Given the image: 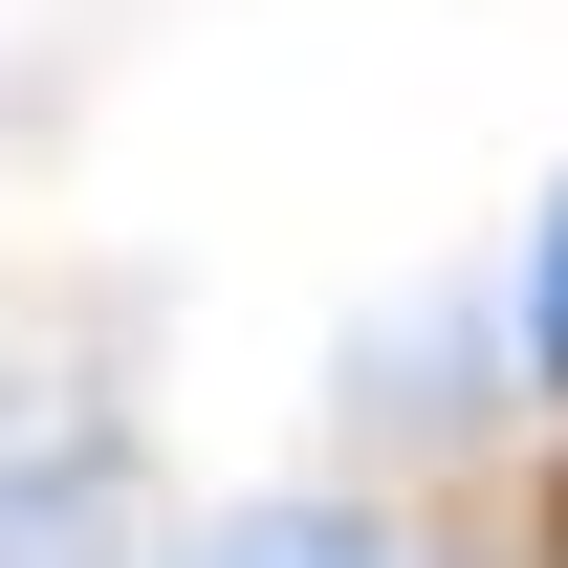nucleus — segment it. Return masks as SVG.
I'll use <instances>...</instances> for the list:
<instances>
[{
    "label": "nucleus",
    "instance_id": "nucleus-2",
    "mask_svg": "<svg viewBox=\"0 0 568 568\" xmlns=\"http://www.w3.org/2000/svg\"><path fill=\"white\" fill-rule=\"evenodd\" d=\"M175 568H416L394 525H351V503H241V525H197Z\"/></svg>",
    "mask_w": 568,
    "mask_h": 568
},
{
    "label": "nucleus",
    "instance_id": "nucleus-3",
    "mask_svg": "<svg viewBox=\"0 0 568 568\" xmlns=\"http://www.w3.org/2000/svg\"><path fill=\"white\" fill-rule=\"evenodd\" d=\"M525 372L568 394V197H547V241H525Z\"/></svg>",
    "mask_w": 568,
    "mask_h": 568
},
{
    "label": "nucleus",
    "instance_id": "nucleus-1",
    "mask_svg": "<svg viewBox=\"0 0 568 568\" xmlns=\"http://www.w3.org/2000/svg\"><path fill=\"white\" fill-rule=\"evenodd\" d=\"M0 568H132V416L88 351H0Z\"/></svg>",
    "mask_w": 568,
    "mask_h": 568
}]
</instances>
